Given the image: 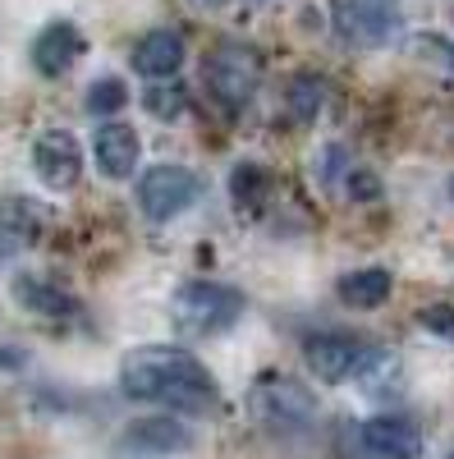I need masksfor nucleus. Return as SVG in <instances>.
Listing matches in <instances>:
<instances>
[{"instance_id": "f257e3e1", "label": "nucleus", "mask_w": 454, "mask_h": 459, "mask_svg": "<svg viewBox=\"0 0 454 459\" xmlns=\"http://www.w3.org/2000/svg\"><path fill=\"white\" fill-rule=\"evenodd\" d=\"M120 391L142 404H166L175 413H207L216 404V377L170 344H142L120 363Z\"/></svg>"}, {"instance_id": "f03ea898", "label": "nucleus", "mask_w": 454, "mask_h": 459, "mask_svg": "<svg viewBox=\"0 0 454 459\" xmlns=\"http://www.w3.org/2000/svg\"><path fill=\"white\" fill-rule=\"evenodd\" d=\"M170 313L184 335H220L244 317V294L220 281H193L175 294Z\"/></svg>"}, {"instance_id": "7ed1b4c3", "label": "nucleus", "mask_w": 454, "mask_h": 459, "mask_svg": "<svg viewBox=\"0 0 454 459\" xmlns=\"http://www.w3.org/2000/svg\"><path fill=\"white\" fill-rule=\"evenodd\" d=\"M248 409L271 432H303L317 418V395L294 377H261L248 395Z\"/></svg>"}, {"instance_id": "20e7f679", "label": "nucleus", "mask_w": 454, "mask_h": 459, "mask_svg": "<svg viewBox=\"0 0 454 459\" xmlns=\"http://www.w3.org/2000/svg\"><path fill=\"white\" fill-rule=\"evenodd\" d=\"M202 194V179L184 166H151L142 179H138V207L147 221H175L184 216L188 207L198 203Z\"/></svg>"}, {"instance_id": "39448f33", "label": "nucleus", "mask_w": 454, "mask_h": 459, "mask_svg": "<svg viewBox=\"0 0 454 459\" xmlns=\"http://www.w3.org/2000/svg\"><path fill=\"white\" fill-rule=\"evenodd\" d=\"M330 19H335L339 42H349V47H386L399 32V19L381 0H335Z\"/></svg>"}, {"instance_id": "423d86ee", "label": "nucleus", "mask_w": 454, "mask_h": 459, "mask_svg": "<svg viewBox=\"0 0 454 459\" xmlns=\"http://www.w3.org/2000/svg\"><path fill=\"white\" fill-rule=\"evenodd\" d=\"M207 83L220 92V101H248L261 83V60L253 47H239V42H220L216 56L207 60Z\"/></svg>"}, {"instance_id": "0eeeda50", "label": "nucleus", "mask_w": 454, "mask_h": 459, "mask_svg": "<svg viewBox=\"0 0 454 459\" xmlns=\"http://www.w3.org/2000/svg\"><path fill=\"white\" fill-rule=\"evenodd\" d=\"M308 368L321 377V381H349V377H358L363 368H367V359H372V350L363 340H354V335H345V331H321V335H308Z\"/></svg>"}, {"instance_id": "6e6552de", "label": "nucleus", "mask_w": 454, "mask_h": 459, "mask_svg": "<svg viewBox=\"0 0 454 459\" xmlns=\"http://www.w3.org/2000/svg\"><path fill=\"white\" fill-rule=\"evenodd\" d=\"M193 446V432L175 418H142V423L124 428V437L116 441V455L124 459H166Z\"/></svg>"}, {"instance_id": "1a4fd4ad", "label": "nucleus", "mask_w": 454, "mask_h": 459, "mask_svg": "<svg viewBox=\"0 0 454 459\" xmlns=\"http://www.w3.org/2000/svg\"><path fill=\"white\" fill-rule=\"evenodd\" d=\"M32 166H37V175H42L47 188H73L79 175H83V152H79V143H73V134L51 129V134L37 138Z\"/></svg>"}, {"instance_id": "9d476101", "label": "nucleus", "mask_w": 454, "mask_h": 459, "mask_svg": "<svg viewBox=\"0 0 454 459\" xmlns=\"http://www.w3.org/2000/svg\"><path fill=\"white\" fill-rule=\"evenodd\" d=\"M363 450L372 459H423V432L408 418H367L363 423Z\"/></svg>"}, {"instance_id": "9b49d317", "label": "nucleus", "mask_w": 454, "mask_h": 459, "mask_svg": "<svg viewBox=\"0 0 454 459\" xmlns=\"http://www.w3.org/2000/svg\"><path fill=\"white\" fill-rule=\"evenodd\" d=\"M92 157H97V170L106 179H129L138 170V157H142V143L129 125L110 120L92 134Z\"/></svg>"}, {"instance_id": "f8f14e48", "label": "nucleus", "mask_w": 454, "mask_h": 459, "mask_svg": "<svg viewBox=\"0 0 454 459\" xmlns=\"http://www.w3.org/2000/svg\"><path fill=\"white\" fill-rule=\"evenodd\" d=\"M79 56H83V37H79V28L64 23V19L42 28V32H37V42H32V65H37V74H47V79L69 74Z\"/></svg>"}, {"instance_id": "ddd939ff", "label": "nucleus", "mask_w": 454, "mask_h": 459, "mask_svg": "<svg viewBox=\"0 0 454 459\" xmlns=\"http://www.w3.org/2000/svg\"><path fill=\"white\" fill-rule=\"evenodd\" d=\"M184 65V37L170 32V28H151L138 37L133 47V69L142 74V79H170V74H179Z\"/></svg>"}, {"instance_id": "4468645a", "label": "nucleus", "mask_w": 454, "mask_h": 459, "mask_svg": "<svg viewBox=\"0 0 454 459\" xmlns=\"http://www.w3.org/2000/svg\"><path fill=\"white\" fill-rule=\"evenodd\" d=\"M14 299L23 303L28 313H37V317H73V313H79L73 294H64L60 285H51L42 276H19L14 281Z\"/></svg>"}, {"instance_id": "2eb2a0df", "label": "nucleus", "mask_w": 454, "mask_h": 459, "mask_svg": "<svg viewBox=\"0 0 454 459\" xmlns=\"http://www.w3.org/2000/svg\"><path fill=\"white\" fill-rule=\"evenodd\" d=\"M395 290V276L386 266H367V272H349L339 276V299L354 303V308H376V303H386Z\"/></svg>"}, {"instance_id": "dca6fc26", "label": "nucleus", "mask_w": 454, "mask_h": 459, "mask_svg": "<svg viewBox=\"0 0 454 459\" xmlns=\"http://www.w3.org/2000/svg\"><path fill=\"white\" fill-rule=\"evenodd\" d=\"M289 115L294 120H303V125H313L317 115H321V106H326V83L317 79V74H298V79L289 83Z\"/></svg>"}, {"instance_id": "f3484780", "label": "nucleus", "mask_w": 454, "mask_h": 459, "mask_svg": "<svg viewBox=\"0 0 454 459\" xmlns=\"http://www.w3.org/2000/svg\"><path fill=\"white\" fill-rule=\"evenodd\" d=\"M261 188H267V170H261L257 161H239L235 166V175H230V194H235V203L244 207H253V203H261Z\"/></svg>"}, {"instance_id": "a211bd4d", "label": "nucleus", "mask_w": 454, "mask_h": 459, "mask_svg": "<svg viewBox=\"0 0 454 459\" xmlns=\"http://www.w3.org/2000/svg\"><path fill=\"white\" fill-rule=\"evenodd\" d=\"M124 101H129V88H124L120 79H97V83L88 88V110H92V115H116Z\"/></svg>"}, {"instance_id": "6ab92c4d", "label": "nucleus", "mask_w": 454, "mask_h": 459, "mask_svg": "<svg viewBox=\"0 0 454 459\" xmlns=\"http://www.w3.org/2000/svg\"><path fill=\"white\" fill-rule=\"evenodd\" d=\"M142 106L157 115V120H179L184 115V88H147Z\"/></svg>"}, {"instance_id": "aec40b11", "label": "nucleus", "mask_w": 454, "mask_h": 459, "mask_svg": "<svg viewBox=\"0 0 454 459\" xmlns=\"http://www.w3.org/2000/svg\"><path fill=\"white\" fill-rule=\"evenodd\" d=\"M423 331H436V335H454V303H432V308L418 313Z\"/></svg>"}, {"instance_id": "412c9836", "label": "nucleus", "mask_w": 454, "mask_h": 459, "mask_svg": "<svg viewBox=\"0 0 454 459\" xmlns=\"http://www.w3.org/2000/svg\"><path fill=\"white\" fill-rule=\"evenodd\" d=\"M349 194L354 198H376V194H381V184H376L372 175H363V170H354L349 175Z\"/></svg>"}, {"instance_id": "4be33fe9", "label": "nucleus", "mask_w": 454, "mask_h": 459, "mask_svg": "<svg viewBox=\"0 0 454 459\" xmlns=\"http://www.w3.org/2000/svg\"><path fill=\"white\" fill-rule=\"evenodd\" d=\"M193 5H225V0H193Z\"/></svg>"}, {"instance_id": "5701e85b", "label": "nucleus", "mask_w": 454, "mask_h": 459, "mask_svg": "<svg viewBox=\"0 0 454 459\" xmlns=\"http://www.w3.org/2000/svg\"><path fill=\"white\" fill-rule=\"evenodd\" d=\"M450 69H454V47H450Z\"/></svg>"}, {"instance_id": "b1692460", "label": "nucleus", "mask_w": 454, "mask_h": 459, "mask_svg": "<svg viewBox=\"0 0 454 459\" xmlns=\"http://www.w3.org/2000/svg\"><path fill=\"white\" fill-rule=\"evenodd\" d=\"M450 198H454V179H450Z\"/></svg>"}]
</instances>
